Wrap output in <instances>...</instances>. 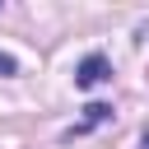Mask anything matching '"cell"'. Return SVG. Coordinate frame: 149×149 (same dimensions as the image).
<instances>
[{"label":"cell","mask_w":149,"mask_h":149,"mask_svg":"<svg viewBox=\"0 0 149 149\" xmlns=\"http://www.w3.org/2000/svg\"><path fill=\"white\" fill-rule=\"evenodd\" d=\"M107 116H112V107H107V102H88V107H84V121H79V126L70 130V135H84V130H93V126H102Z\"/></svg>","instance_id":"obj_2"},{"label":"cell","mask_w":149,"mask_h":149,"mask_svg":"<svg viewBox=\"0 0 149 149\" xmlns=\"http://www.w3.org/2000/svg\"><path fill=\"white\" fill-rule=\"evenodd\" d=\"M144 149H149V130H144Z\"/></svg>","instance_id":"obj_4"},{"label":"cell","mask_w":149,"mask_h":149,"mask_svg":"<svg viewBox=\"0 0 149 149\" xmlns=\"http://www.w3.org/2000/svg\"><path fill=\"white\" fill-rule=\"evenodd\" d=\"M112 79V61L102 56V51H88L84 61H79V70H74V84L79 88H98V84H107Z\"/></svg>","instance_id":"obj_1"},{"label":"cell","mask_w":149,"mask_h":149,"mask_svg":"<svg viewBox=\"0 0 149 149\" xmlns=\"http://www.w3.org/2000/svg\"><path fill=\"white\" fill-rule=\"evenodd\" d=\"M9 74H19V65H14V56L0 51V79H9Z\"/></svg>","instance_id":"obj_3"}]
</instances>
